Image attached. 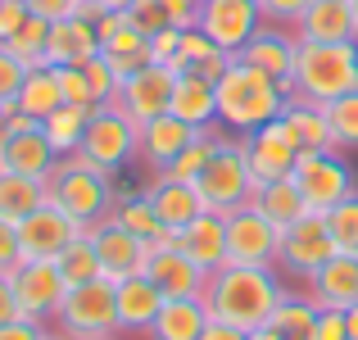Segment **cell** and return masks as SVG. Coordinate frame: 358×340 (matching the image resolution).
<instances>
[{
    "label": "cell",
    "mask_w": 358,
    "mask_h": 340,
    "mask_svg": "<svg viewBox=\"0 0 358 340\" xmlns=\"http://www.w3.org/2000/svg\"><path fill=\"white\" fill-rule=\"evenodd\" d=\"M290 290V281L281 277V268H250V263H227L209 277L204 304H209L213 323H227L236 332H259L272 323L281 295Z\"/></svg>",
    "instance_id": "1"
},
{
    "label": "cell",
    "mask_w": 358,
    "mask_h": 340,
    "mask_svg": "<svg viewBox=\"0 0 358 340\" xmlns=\"http://www.w3.org/2000/svg\"><path fill=\"white\" fill-rule=\"evenodd\" d=\"M290 100L286 87L259 73L254 64H245L241 55L231 59V69L218 78V127L231 132V136H245V132H259L268 122H277L281 105Z\"/></svg>",
    "instance_id": "2"
},
{
    "label": "cell",
    "mask_w": 358,
    "mask_h": 340,
    "mask_svg": "<svg viewBox=\"0 0 358 340\" xmlns=\"http://www.w3.org/2000/svg\"><path fill=\"white\" fill-rule=\"evenodd\" d=\"M45 204L69 213L78 227H96L114 213V191H109V173L91 168L82 155H64L55 173L45 177Z\"/></svg>",
    "instance_id": "3"
},
{
    "label": "cell",
    "mask_w": 358,
    "mask_h": 340,
    "mask_svg": "<svg viewBox=\"0 0 358 340\" xmlns=\"http://www.w3.org/2000/svg\"><path fill=\"white\" fill-rule=\"evenodd\" d=\"M358 91V41H299L295 96L331 105Z\"/></svg>",
    "instance_id": "4"
},
{
    "label": "cell",
    "mask_w": 358,
    "mask_h": 340,
    "mask_svg": "<svg viewBox=\"0 0 358 340\" xmlns=\"http://www.w3.org/2000/svg\"><path fill=\"white\" fill-rule=\"evenodd\" d=\"M50 327L69 340H105V336H122L118 327V295H114V281L96 277L87 286H69L64 304L55 309Z\"/></svg>",
    "instance_id": "5"
},
{
    "label": "cell",
    "mask_w": 358,
    "mask_h": 340,
    "mask_svg": "<svg viewBox=\"0 0 358 340\" xmlns=\"http://www.w3.org/2000/svg\"><path fill=\"white\" fill-rule=\"evenodd\" d=\"M82 159L100 173H118L127 164H141V122H131L114 100L100 109H91L87 136H82Z\"/></svg>",
    "instance_id": "6"
},
{
    "label": "cell",
    "mask_w": 358,
    "mask_h": 340,
    "mask_svg": "<svg viewBox=\"0 0 358 340\" xmlns=\"http://www.w3.org/2000/svg\"><path fill=\"white\" fill-rule=\"evenodd\" d=\"M195 191H200L204 209H213V213H231V209H241V204H254L259 182H254L250 164H245L241 136H222L218 155H213L209 168L195 177Z\"/></svg>",
    "instance_id": "7"
},
{
    "label": "cell",
    "mask_w": 358,
    "mask_h": 340,
    "mask_svg": "<svg viewBox=\"0 0 358 340\" xmlns=\"http://www.w3.org/2000/svg\"><path fill=\"white\" fill-rule=\"evenodd\" d=\"M290 177H295L308 213H327V209H336L345 195L358 191L350 159H345V150H336V146L331 150H313V155H299Z\"/></svg>",
    "instance_id": "8"
},
{
    "label": "cell",
    "mask_w": 358,
    "mask_h": 340,
    "mask_svg": "<svg viewBox=\"0 0 358 340\" xmlns=\"http://www.w3.org/2000/svg\"><path fill=\"white\" fill-rule=\"evenodd\" d=\"M336 250H341V245H336L331 227H327V213H304L299 222H290L286 232H281L277 268H281V277H299L304 281V277H313Z\"/></svg>",
    "instance_id": "9"
},
{
    "label": "cell",
    "mask_w": 358,
    "mask_h": 340,
    "mask_svg": "<svg viewBox=\"0 0 358 340\" xmlns=\"http://www.w3.org/2000/svg\"><path fill=\"white\" fill-rule=\"evenodd\" d=\"M281 254V227L254 204L227 213V263H250V268H277Z\"/></svg>",
    "instance_id": "10"
},
{
    "label": "cell",
    "mask_w": 358,
    "mask_h": 340,
    "mask_svg": "<svg viewBox=\"0 0 358 340\" xmlns=\"http://www.w3.org/2000/svg\"><path fill=\"white\" fill-rule=\"evenodd\" d=\"M173 91H177V69H168V64H145L141 73H131V78L118 82L114 105L127 113L131 122L145 127L150 118L173 109Z\"/></svg>",
    "instance_id": "11"
},
{
    "label": "cell",
    "mask_w": 358,
    "mask_h": 340,
    "mask_svg": "<svg viewBox=\"0 0 358 340\" xmlns=\"http://www.w3.org/2000/svg\"><path fill=\"white\" fill-rule=\"evenodd\" d=\"M263 23L268 18H263L259 0H204L200 9V32L227 55H241Z\"/></svg>",
    "instance_id": "12"
},
{
    "label": "cell",
    "mask_w": 358,
    "mask_h": 340,
    "mask_svg": "<svg viewBox=\"0 0 358 340\" xmlns=\"http://www.w3.org/2000/svg\"><path fill=\"white\" fill-rule=\"evenodd\" d=\"M9 281H14V295L23 304V318H32V323H50L55 309L69 295V281L59 277V268L50 259H23L9 272Z\"/></svg>",
    "instance_id": "13"
},
{
    "label": "cell",
    "mask_w": 358,
    "mask_h": 340,
    "mask_svg": "<svg viewBox=\"0 0 358 340\" xmlns=\"http://www.w3.org/2000/svg\"><path fill=\"white\" fill-rule=\"evenodd\" d=\"M87 236H91V245H96V254H100V268H105V277L114 281V286H118L122 277H136V272H145V263H150V241L131 236L127 227L114 218V213H109L105 222L87 227Z\"/></svg>",
    "instance_id": "14"
},
{
    "label": "cell",
    "mask_w": 358,
    "mask_h": 340,
    "mask_svg": "<svg viewBox=\"0 0 358 340\" xmlns=\"http://www.w3.org/2000/svg\"><path fill=\"white\" fill-rule=\"evenodd\" d=\"M245 64H254L259 73H268L277 87H286L295 96V59H299V36L295 27H281V23H263L259 32L250 36V45L241 50Z\"/></svg>",
    "instance_id": "15"
},
{
    "label": "cell",
    "mask_w": 358,
    "mask_h": 340,
    "mask_svg": "<svg viewBox=\"0 0 358 340\" xmlns=\"http://www.w3.org/2000/svg\"><path fill=\"white\" fill-rule=\"evenodd\" d=\"M87 232V227H78L69 218V213H59L55 204H41L36 213H27L23 222H18V241H23V259H59L64 250H69L78 236Z\"/></svg>",
    "instance_id": "16"
},
{
    "label": "cell",
    "mask_w": 358,
    "mask_h": 340,
    "mask_svg": "<svg viewBox=\"0 0 358 340\" xmlns=\"http://www.w3.org/2000/svg\"><path fill=\"white\" fill-rule=\"evenodd\" d=\"M145 277L164 290V299H204L209 290V272L182 250H150Z\"/></svg>",
    "instance_id": "17"
},
{
    "label": "cell",
    "mask_w": 358,
    "mask_h": 340,
    "mask_svg": "<svg viewBox=\"0 0 358 340\" xmlns=\"http://www.w3.org/2000/svg\"><path fill=\"white\" fill-rule=\"evenodd\" d=\"M304 290L313 295L317 309H350L358 304V254L354 250H336L313 277H304Z\"/></svg>",
    "instance_id": "18"
},
{
    "label": "cell",
    "mask_w": 358,
    "mask_h": 340,
    "mask_svg": "<svg viewBox=\"0 0 358 340\" xmlns=\"http://www.w3.org/2000/svg\"><path fill=\"white\" fill-rule=\"evenodd\" d=\"M272 127H277L281 136L299 150V155H313V150H331L336 146L331 127H327V105L304 100V96H290L286 105H281V113H277Z\"/></svg>",
    "instance_id": "19"
},
{
    "label": "cell",
    "mask_w": 358,
    "mask_h": 340,
    "mask_svg": "<svg viewBox=\"0 0 358 340\" xmlns=\"http://www.w3.org/2000/svg\"><path fill=\"white\" fill-rule=\"evenodd\" d=\"M241 150H245V164H250V173H254V182H259V186L290 177V173H295V159H299V150L290 146L272 122H268V127H259V132H245Z\"/></svg>",
    "instance_id": "20"
},
{
    "label": "cell",
    "mask_w": 358,
    "mask_h": 340,
    "mask_svg": "<svg viewBox=\"0 0 358 340\" xmlns=\"http://www.w3.org/2000/svg\"><path fill=\"white\" fill-rule=\"evenodd\" d=\"M100 55V27L96 18L69 14L59 23H50V41H45V64L69 69V64H91Z\"/></svg>",
    "instance_id": "21"
},
{
    "label": "cell",
    "mask_w": 358,
    "mask_h": 340,
    "mask_svg": "<svg viewBox=\"0 0 358 340\" xmlns=\"http://www.w3.org/2000/svg\"><path fill=\"white\" fill-rule=\"evenodd\" d=\"M191 141H195V127H186L177 113H159L141 127V164L150 173H168Z\"/></svg>",
    "instance_id": "22"
},
{
    "label": "cell",
    "mask_w": 358,
    "mask_h": 340,
    "mask_svg": "<svg viewBox=\"0 0 358 340\" xmlns=\"http://www.w3.org/2000/svg\"><path fill=\"white\" fill-rule=\"evenodd\" d=\"M114 295H118V327H122V336H150L159 309H164V290H159L145 272H136V277L118 281Z\"/></svg>",
    "instance_id": "23"
},
{
    "label": "cell",
    "mask_w": 358,
    "mask_h": 340,
    "mask_svg": "<svg viewBox=\"0 0 358 340\" xmlns=\"http://www.w3.org/2000/svg\"><path fill=\"white\" fill-rule=\"evenodd\" d=\"M145 200L155 204L159 222H164V227H173V232L191 227V222L204 213V200H200V191H195L191 182H177V177H168V173H155V177H150V191H145Z\"/></svg>",
    "instance_id": "24"
},
{
    "label": "cell",
    "mask_w": 358,
    "mask_h": 340,
    "mask_svg": "<svg viewBox=\"0 0 358 340\" xmlns=\"http://www.w3.org/2000/svg\"><path fill=\"white\" fill-rule=\"evenodd\" d=\"M168 113H177V118L195 132L218 127V82L200 78V73H191V69L177 73V91H173V109Z\"/></svg>",
    "instance_id": "25"
},
{
    "label": "cell",
    "mask_w": 358,
    "mask_h": 340,
    "mask_svg": "<svg viewBox=\"0 0 358 340\" xmlns=\"http://www.w3.org/2000/svg\"><path fill=\"white\" fill-rule=\"evenodd\" d=\"M182 254H191L209 277L227 268V213L204 209L191 227H182Z\"/></svg>",
    "instance_id": "26"
},
{
    "label": "cell",
    "mask_w": 358,
    "mask_h": 340,
    "mask_svg": "<svg viewBox=\"0 0 358 340\" xmlns=\"http://www.w3.org/2000/svg\"><path fill=\"white\" fill-rule=\"evenodd\" d=\"M299 41H358V18L350 0H313L295 23Z\"/></svg>",
    "instance_id": "27"
},
{
    "label": "cell",
    "mask_w": 358,
    "mask_h": 340,
    "mask_svg": "<svg viewBox=\"0 0 358 340\" xmlns=\"http://www.w3.org/2000/svg\"><path fill=\"white\" fill-rule=\"evenodd\" d=\"M0 159H5V173H23V177H36V182H45L55 173V164H59V155H55V146L45 141L41 127L14 132L5 141V150H0Z\"/></svg>",
    "instance_id": "28"
},
{
    "label": "cell",
    "mask_w": 358,
    "mask_h": 340,
    "mask_svg": "<svg viewBox=\"0 0 358 340\" xmlns=\"http://www.w3.org/2000/svg\"><path fill=\"white\" fill-rule=\"evenodd\" d=\"M209 323L213 318H209L204 299H164V309H159L145 340H200Z\"/></svg>",
    "instance_id": "29"
},
{
    "label": "cell",
    "mask_w": 358,
    "mask_h": 340,
    "mask_svg": "<svg viewBox=\"0 0 358 340\" xmlns=\"http://www.w3.org/2000/svg\"><path fill=\"white\" fill-rule=\"evenodd\" d=\"M14 105L23 109L27 118L45 122L55 109L64 105V91H59V69H55V64H36V69H27V78H23V87H18V100H14Z\"/></svg>",
    "instance_id": "30"
},
{
    "label": "cell",
    "mask_w": 358,
    "mask_h": 340,
    "mask_svg": "<svg viewBox=\"0 0 358 340\" xmlns=\"http://www.w3.org/2000/svg\"><path fill=\"white\" fill-rule=\"evenodd\" d=\"M254 209H263L281 232H286L290 222H299L308 213V204H304V195H299L295 177H281V182H263L259 191H254Z\"/></svg>",
    "instance_id": "31"
},
{
    "label": "cell",
    "mask_w": 358,
    "mask_h": 340,
    "mask_svg": "<svg viewBox=\"0 0 358 340\" xmlns=\"http://www.w3.org/2000/svg\"><path fill=\"white\" fill-rule=\"evenodd\" d=\"M317 313H322V309L313 304V295H308V290H286L268 327H272L281 340H308V336H313Z\"/></svg>",
    "instance_id": "32"
},
{
    "label": "cell",
    "mask_w": 358,
    "mask_h": 340,
    "mask_svg": "<svg viewBox=\"0 0 358 340\" xmlns=\"http://www.w3.org/2000/svg\"><path fill=\"white\" fill-rule=\"evenodd\" d=\"M41 204H45V182L23 173H0V218L5 222H23Z\"/></svg>",
    "instance_id": "33"
},
{
    "label": "cell",
    "mask_w": 358,
    "mask_h": 340,
    "mask_svg": "<svg viewBox=\"0 0 358 340\" xmlns=\"http://www.w3.org/2000/svg\"><path fill=\"white\" fill-rule=\"evenodd\" d=\"M87 122H91V109H82V105H59L50 118L41 122V132H45V141L55 146V155L64 159V155H78V150H82Z\"/></svg>",
    "instance_id": "34"
},
{
    "label": "cell",
    "mask_w": 358,
    "mask_h": 340,
    "mask_svg": "<svg viewBox=\"0 0 358 340\" xmlns=\"http://www.w3.org/2000/svg\"><path fill=\"white\" fill-rule=\"evenodd\" d=\"M55 268H59V277L69 281V286H87V281L105 277V268H100V254H96V245H91L87 232H82L78 241H73L69 250L55 259Z\"/></svg>",
    "instance_id": "35"
},
{
    "label": "cell",
    "mask_w": 358,
    "mask_h": 340,
    "mask_svg": "<svg viewBox=\"0 0 358 340\" xmlns=\"http://www.w3.org/2000/svg\"><path fill=\"white\" fill-rule=\"evenodd\" d=\"M222 136H227V132H222V127H209V132H195V141H191V146L182 150V155H177V164L168 168V177H177V182H191V186H195V177H200L204 168H209V159L218 155Z\"/></svg>",
    "instance_id": "36"
},
{
    "label": "cell",
    "mask_w": 358,
    "mask_h": 340,
    "mask_svg": "<svg viewBox=\"0 0 358 340\" xmlns=\"http://www.w3.org/2000/svg\"><path fill=\"white\" fill-rule=\"evenodd\" d=\"M45 41H50V23L32 14L14 36H9V41H0V45H9V50L27 64V69H36V64H45Z\"/></svg>",
    "instance_id": "37"
},
{
    "label": "cell",
    "mask_w": 358,
    "mask_h": 340,
    "mask_svg": "<svg viewBox=\"0 0 358 340\" xmlns=\"http://www.w3.org/2000/svg\"><path fill=\"white\" fill-rule=\"evenodd\" d=\"M327 127H331L336 150H358V91L327 105Z\"/></svg>",
    "instance_id": "38"
},
{
    "label": "cell",
    "mask_w": 358,
    "mask_h": 340,
    "mask_svg": "<svg viewBox=\"0 0 358 340\" xmlns=\"http://www.w3.org/2000/svg\"><path fill=\"white\" fill-rule=\"evenodd\" d=\"M114 218L127 227L131 236H141V241H155L159 232H164V222H159V213H155V204L141 195V200H122L114 204Z\"/></svg>",
    "instance_id": "39"
},
{
    "label": "cell",
    "mask_w": 358,
    "mask_h": 340,
    "mask_svg": "<svg viewBox=\"0 0 358 340\" xmlns=\"http://www.w3.org/2000/svg\"><path fill=\"white\" fill-rule=\"evenodd\" d=\"M327 227H331V236H336L341 250H354L358 254V191L345 195L336 209H327Z\"/></svg>",
    "instance_id": "40"
},
{
    "label": "cell",
    "mask_w": 358,
    "mask_h": 340,
    "mask_svg": "<svg viewBox=\"0 0 358 340\" xmlns=\"http://www.w3.org/2000/svg\"><path fill=\"white\" fill-rule=\"evenodd\" d=\"M150 168L145 164H127V168H118V173H109V191H114V204L122 200H141V195L150 191Z\"/></svg>",
    "instance_id": "41"
},
{
    "label": "cell",
    "mask_w": 358,
    "mask_h": 340,
    "mask_svg": "<svg viewBox=\"0 0 358 340\" xmlns=\"http://www.w3.org/2000/svg\"><path fill=\"white\" fill-rule=\"evenodd\" d=\"M59 91H64V105L100 109L96 96H91V82H87V69H82V64H69V69H59Z\"/></svg>",
    "instance_id": "42"
},
{
    "label": "cell",
    "mask_w": 358,
    "mask_h": 340,
    "mask_svg": "<svg viewBox=\"0 0 358 340\" xmlns=\"http://www.w3.org/2000/svg\"><path fill=\"white\" fill-rule=\"evenodd\" d=\"M23 78H27V64L18 59L9 45H0V105H14V100H18Z\"/></svg>",
    "instance_id": "43"
},
{
    "label": "cell",
    "mask_w": 358,
    "mask_h": 340,
    "mask_svg": "<svg viewBox=\"0 0 358 340\" xmlns=\"http://www.w3.org/2000/svg\"><path fill=\"white\" fill-rule=\"evenodd\" d=\"M87 69V82H91V96H96V105H109V100L118 96V73L109 69L105 55H96L91 64H82Z\"/></svg>",
    "instance_id": "44"
},
{
    "label": "cell",
    "mask_w": 358,
    "mask_h": 340,
    "mask_svg": "<svg viewBox=\"0 0 358 340\" xmlns=\"http://www.w3.org/2000/svg\"><path fill=\"white\" fill-rule=\"evenodd\" d=\"M127 14H131V23H136L145 36H155V32H164V27H173V23H168L164 0H136V5H131Z\"/></svg>",
    "instance_id": "45"
},
{
    "label": "cell",
    "mask_w": 358,
    "mask_h": 340,
    "mask_svg": "<svg viewBox=\"0 0 358 340\" xmlns=\"http://www.w3.org/2000/svg\"><path fill=\"white\" fill-rule=\"evenodd\" d=\"M308 5H313V0H259L263 18H268V23H281V27H295Z\"/></svg>",
    "instance_id": "46"
},
{
    "label": "cell",
    "mask_w": 358,
    "mask_h": 340,
    "mask_svg": "<svg viewBox=\"0 0 358 340\" xmlns=\"http://www.w3.org/2000/svg\"><path fill=\"white\" fill-rule=\"evenodd\" d=\"M177 50H182V27H164V32L150 36V64L177 69Z\"/></svg>",
    "instance_id": "47"
},
{
    "label": "cell",
    "mask_w": 358,
    "mask_h": 340,
    "mask_svg": "<svg viewBox=\"0 0 358 340\" xmlns=\"http://www.w3.org/2000/svg\"><path fill=\"white\" fill-rule=\"evenodd\" d=\"M209 50H218V45H213L209 36L200 32V27H186V32H182V50H177V73L191 69V64H200Z\"/></svg>",
    "instance_id": "48"
},
{
    "label": "cell",
    "mask_w": 358,
    "mask_h": 340,
    "mask_svg": "<svg viewBox=\"0 0 358 340\" xmlns=\"http://www.w3.org/2000/svg\"><path fill=\"white\" fill-rule=\"evenodd\" d=\"M23 263V241H18V222L0 218V272H14Z\"/></svg>",
    "instance_id": "49"
},
{
    "label": "cell",
    "mask_w": 358,
    "mask_h": 340,
    "mask_svg": "<svg viewBox=\"0 0 358 340\" xmlns=\"http://www.w3.org/2000/svg\"><path fill=\"white\" fill-rule=\"evenodd\" d=\"M308 340H350V327H345V313L341 309H322L313 323V336Z\"/></svg>",
    "instance_id": "50"
},
{
    "label": "cell",
    "mask_w": 358,
    "mask_h": 340,
    "mask_svg": "<svg viewBox=\"0 0 358 340\" xmlns=\"http://www.w3.org/2000/svg\"><path fill=\"white\" fill-rule=\"evenodd\" d=\"M164 9H168V23L173 27H200V9H204V0H164Z\"/></svg>",
    "instance_id": "51"
},
{
    "label": "cell",
    "mask_w": 358,
    "mask_h": 340,
    "mask_svg": "<svg viewBox=\"0 0 358 340\" xmlns=\"http://www.w3.org/2000/svg\"><path fill=\"white\" fill-rule=\"evenodd\" d=\"M27 18H32V9H27L23 0H0V41H9Z\"/></svg>",
    "instance_id": "52"
},
{
    "label": "cell",
    "mask_w": 358,
    "mask_h": 340,
    "mask_svg": "<svg viewBox=\"0 0 358 340\" xmlns=\"http://www.w3.org/2000/svg\"><path fill=\"white\" fill-rule=\"evenodd\" d=\"M27 9H32L36 18H45V23H59V18L78 14V0H23Z\"/></svg>",
    "instance_id": "53"
},
{
    "label": "cell",
    "mask_w": 358,
    "mask_h": 340,
    "mask_svg": "<svg viewBox=\"0 0 358 340\" xmlns=\"http://www.w3.org/2000/svg\"><path fill=\"white\" fill-rule=\"evenodd\" d=\"M231 59H236V55H227V50H209V55H204V59L200 64H191V73H200V78H209V82H218L222 78V73H227L231 69ZM186 73V69H182Z\"/></svg>",
    "instance_id": "54"
},
{
    "label": "cell",
    "mask_w": 358,
    "mask_h": 340,
    "mask_svg": "<svg viewBox=\"0 0 358 340\" xmlns=\"http://www.w3.org/2000/svg\"><path fill=\"white\" fill-rule=\"evenodd\" d=\"M18 318H23V304L14 295V281H9V272H0V327L18 323Z\"/></svg>",
    "instance_id": "55"
},
{
    "label": "cell",
    "mask_w": 358,
    "mask_h": 340,
    "mask_svg": "<svg viewBox=\"0 0 358 340\" xmlns=\"http://www.w3.org/2000/svg\"><path fill=\"white\" fill-rule=\"evenodd\" d=\"M45 336H50V327L32 323V318H18V323L0 327V340H45Z\"/></svg>",
    "instance_id": "56"
},
{
    "label": "cell",
    "mask_w": 358,
    "mask_h": 340,
    "mask_svg": "<svg viewBox=\"0 0 358 340\" xmlns=\"http://www.w3.org/2000/svg\"><path fill=\"white\" fill-rule=\"evenodd\" d=\"M200 340H245V332H236V327H227V323H209Z\"/></svg>",
    "instance_id": "57"
},
{
    "label": "cell",
    "mask_w": 358,
    "mask_h": 340,
    "mask_svg": "<svg viewBox=\"0 0 358 340\" xmlns=\"http://www.w3.org/2000/svg\"><path fill=\"white\" fill-rule=\"evenodd\" d=\"M345 327H350V340H358V304L345 309Z\"/></svg>",
    "instance_id": "58"
},
{
    "label": "cell",
    "mask_w": 358,
    "mask_h": 340,
    "mask_svg": "<svg viewBox=\"0 0 358 340\" xmlns=\"http://www.w3.org/2000/svg\"><path fill=\"white\" fill-rule=\"evenodd\" d=\"M96 5L105 9V14H114V9H131V5H136V0H96Z\"/></svg>",
    "instance_id": "59"
},
{
    "label": "cell",
    "mask_w": 358,
    "mask_h": 340,
    "mask_svg": "<svg viewBox=\"0 0 358 340\" xmlns=\"http://www.w3.org/2000/svg\"><path fill=\"white\" fill-rule=\"evenodd\" d=\"M245 340H281V336L272 332V327H259V332H250V336H245Z\"/></svg>",
    "instance_id": "60"
},
{
    "label": "cell",
    "mask_w": 358,
    "mask_h": 340,
    "mask_svg": "<svg viewBox=\"0 0 358 340\" xmlns=\"http://www.w3.org/2000/svg\"><path fill=\"white\" fill-rule=\"evenodd\" d=\"M45 340H69V336H59V332H55V327H50V336H45Z\"/></svg>",
    "instance_id": "61"
},
{
    "label": "cell",
    "mask_w": 358,
    "mask_h": 340,
    "mask_svg": "<svg viewBox=\"0 0 358 340\" xmlns=\"http://www.w3.org/2000/svg\"><path fill=\"white\" fill-rule=\"evenodd\" d=\"M350 9H354V18H358V0H350Z\"/></svg>",
    "instance_id": "62"
},
{
    "label": "cell",
    "mask_w": 358,
    "mask_h": 340,
    "mask_svg": "<svg viewBox=\"0 0 358 340\" xmlns=\"http://www.w3.org/2000/svg\"><path fill=\"white\" fill-rule=\"evenodd\" d=\"M105 340H122V336H105Z\"/></svg>",
    "instance_id": "63"
},
{
    "label": "cell",
    "mask_w": 358,
    "mask_h": 340,
    "mask_svg": "<svg viewBox=\"0 0 358 340\" xmlns=\"http://www.w3.org/2000/svg\"><path fill=\"white\" fill-rule=\"evenodd\" d=\"M0 113H5V105H0Z\"/></svg>",
    "instance_id": "64"
}]
</instances>
